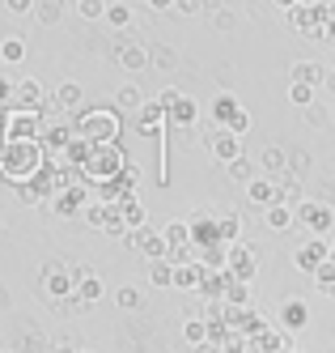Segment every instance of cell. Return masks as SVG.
I'll use <instances>...</instances> for the list:
<instances>
[{"mask_svg": "<svg viewBox=\"0 0 335 353\" xmlns=\"http://www.w3.org/2000/svg\"><path fill=\"white\" fill-rule=\"evenodd\" d=\"M47 170V154L39 141H5L0 145V174H5L9 183L25 188L30 179H39V174Z\"/></svg>", "mask_w": 335, "mask_h": 353, "instance_id": "6da1fadb", "label": "cell"}, {"mask_svg": "<svg viewBox=\"0 0 335 353\" xmlns=\"http://www.w3.org/2000/svg\"><path fill=\"white\" fill-rule=\"evenodd\" d=\"M72 137L85 141V145H94V149L115 145V141L123 137V115H119V111H102V107H94V111H76Z\"/></svg>", "mask_w": 335, "mask_h": 353, "instance_id": "7a4b0ae2", "label": "cell"}, {"mask_svg": "<svg viewBox=\"0 0 335 353\" xmlns=\"http://www.w3.org/2000/svg\"><path fill=\"white\" fill-rule=\"evenodd\" d=\"M123 154H119V145H102V149H89V158L81 162V174L85 179L81 183H98V188H107L119 179V170H123Z\"/></svg>", "mask_w": 335, "mask_h": 353, "instance_id": "3957f363", "label": "cell"}, {"mask_svg": "<svg viewBox=\"0 0 335 353\" xmlns=\"http://www.w3.org/2000/svg\"><path fill=\"white\" fill-rule=\"evenodd\" d=\"M213 123H217V132H229V137H246L250 132V115L242 111V103L229 90H221L217 98H213Z\"/></svg>", "mask_w": 335, "mask_h": 353, "instance_id": "277c9868", "label": "cell"}, {"mask_svg": "<svg viewBox=\"0 0 335 353\" xmlns=\"http://www.w3.org/2000/svg\"><path fill=\"white\" fill-rule=\"evenodd\" d=\"M225 272L234 276V281L250 285L255 272H259V243H234V247H225Z\"/></svg>", "mask_w": 335, "mask_h": 353, "instance_id": "5b68a950", "label": "cell"}, {"mask_svg": "<svg viewBox=\"0 0 335 353\" xmlns=\"http://www.w3.org/2000/svg\"><path fill=\"white\" fill-rule=\"evenodd\" d=\"M293 225H305L314 239H327L335 225V213L327 200H301V205H293Z\"/></svg>", "mask_w": 335, "mask_h": 353, "instance_id": "8992f818", "label": "cell"}, {"mask_svg": "<svg viewBox=\"0 0 335 353\" xmlns=\"http://www.w3.org/2000/svg\"><path fill=\"white\" fill-rule=\"evenodd\" d=\"M289 77H293V85H310L314 94L318 90H335V77L327 72V64H318V60H297L289 68Z\"/></svg>", "mask_w": 335, "mask_h": 353, "instance_id": "52a82bcc", "label": "cell"}, {"mask_svg": "<svg viewBox=\"0 0 335 353\" xmlns=\"http://www.w3.org/2000/svg\"><path fill=\"white\" fill-rule=\"evenodd\" d=\"M94 205V200H89V188L81 183V179H76V183H68L60 196H51V209H56L60 217H76V213H85Z\"/></svg>", "mask_w": 335, "mask_h": 353, "instance_id": "ba28073f", "label": "cell"}, {"mask_svg": "<svg viewBox=\"0 0 335 353\" xmlns=\"http://www.w3.org/2000/svg\"><path fill=\"white\" fill-rule=\"evenodd\" d=\"M331 260V243L327 239H310V243H301L297 251H293V264L301 268V272H314L318 264H327Z\"/></svg>", "mask_w": 335, "mask_h": 353, "instance_id": "9c48e42d", "label": "cell"}, {"mask_svg": "<svg viewBox=\"0 0 335 353\" xmlns=\"http://www.w3.org/2000/svg\"><path fill=\"white\" fill-rule=\"evenodd\" d=\"M43 294H47L51 302H64V298H72V281H68L64 264H56V260H51V264L43 268Z\"/></svg>", "mask_w": 335, "mask_h": 353, "instance_id": "30bf717a", "label": "cell"}, {"mask_svg": "<svg viewBox=\"0 0 335 353\" xmlns=\"http://www.w3.org/2000/svg\"><path fill=\"white\" fill-rule=\"evenodd\" d=\"M13 111H43L47 103H43V85L34 81V77H25V81H17L13 85V103H9Z\"/></svg>", "mask_w": 335, "mask_h": 353, "instance_id": "8fae6325", "label": "cell"}, {"mask_svg": "<svg viewBox=\"0 0 335 353\" xmlns=\"http://www.w3.org/2000/svg\"><path fill=\"white\" fill-rule=\"evenodd\" d=\"M213 158L221 162V166H229V162H238V158H246V145H242V137H229V132H213Z\"/></svg>", "mask_w": 335, "mask_h": 353, "instance_id": "7c38bea8", "label": "cell"}, {"mask_svg": "<svg viewBox=\"0 0 335 353\" xmlns=\"http://www.w3.org/2000/svg\"><path fill=\"white\" fill-rule=\"evenodd\" d=\"M305 323H310V307H305L301 298H289L285 307H280V332L293 336V332H301Z\"/></svg>", "mask_w": 335, "mask_h": 353, "instance_id": "4fadbf2b", "label": "cell"}, {"mask_svg": "<svg viewBox=\"0 0 335 353\" xmlns=\"http://www.w3.org/2000/svg\"><path fill=\"white\" fill-rule=\"evenodd\" d=\"M115 60H119L127 72H140V68H149V47H144V43H119V47H115Z\"/></svg>", "mask_w": 335, "mask_h": 353, "instance_id": "5bb4252c", "label": "cell"}, {"mask_svg": "<svg viewBox=\"0 0 335 353\" xmlns=\"http://www.w3.org/2000/svg\"><path fill=\"white\" fill-rule=\"evenodd\" d=\"M162 123H166V111L144 98V107L136 111V132H144V137H162Z\"/></svg>", "mask_w": 335, "mask_h": 353, "instance_id": "9a60e30c", "label": "cell"}, {"mask_svg": "<svg viewBox=\"0 0 335 353\" xmlns=\"http://www.w3.org/2000/svg\"><path fill=\"white\" fill-rule=\"evenodd\" d=\"M204 281V268L199 264H174V276H170V290H183V294H195Z\"/></svg>", "mask_w": 335, "mask_h": 353, "instance_id": "2e32d148", "label": "cell"}, {"mask_svg": "<svg viewBox=\"0 0 335 353\" xmlns=\"http://www.w3.org/2000/svg\"><path fill=\"white\" fill-rule=\"evenodd\" d=\"M246 200H250V205H259V209L276 205V179H263V174H255V179L246 183Z\"/></svg>", "mask_w": 335, "mask_h": 353, "instance_id": "e0dca14e", "label": "cell"}, {"mask_svg": "<svg viewBox=\"0 0 335 353\" xmlns=\"http://www.w3.org/2000/svg\"><path fill=\"white\" fill-rule=\"evenodd\" d=\"M166 119L174 123V128H195V119H199V107L191 103V98L183 94V98H178V103L166 111Z\"/></svg>", "mask_w": 335, "mask_h": 353, "instance_id": "ac0fdd59", "label": "cell"}, {"mask_svg": "<svg viewBox=\"0 0 335 353\" xmlns=\"http://www.w3.org/2000/svg\"><path fill=\"white\" fill-rule=\"evenodd\" d=\"M259 166H263V179H276V174H285V166H289L285 149H280V145H263V154H259Z\"/></svg>", "mask_w": 335, "mask_h": 353, "instance_id": "d6986e66", "label": "cell"}, {"mask_svg": "<svg viewBox=\"0 0 335 353\" xmlns=\"http://www.w3.org/2000/svg\"><path fill=\"white\" fill-rule=\"evenodd\" d=\"M102 294H107V281H102L98 272H89L85 281H76V285H72V298L81 302V307H85V302H98Z\"/></svg>", "mask_w": 335, "mask_h": 353, "instance_id": "ffe728a7", "label": "cell"}, {"mask_svg": "<svg viewBox=\"0 0 335 353\" xmlns=\"http://www.w3.org/2000/svg\"><path fill=\"white\" fill-rule=\"evenodd\" d=\"M30 17L39 21V26H60V21H64V5H60V0H39V5H30Z\"/></svg>", "mask_w": 335, "mask_h": 353, "instance_id": "44dd1931", "label": "cell"}, {"mask_svg": "<svg viewBox=\"0 0 335 353\" xmlns=\"http://www.w3.org/2000/svg\"><path fill=\"white\" fill-rule=\"evenodd\" d=\"M140 107H144V94H140L136 81H127V85L115 90V111H132V115H136Z\"/></svg>", "mask_w": 335, "mask_h": 353, "instance_id": "7402d4cb", "label": "cell"}, {"mask_svg": "<svg viewBox=\"0 0 335 353\" xmlns=\"http://www.w3.org/2000/svg\"><path fill=\"white\" fill-rule=\"evenodd\" d=\"M85 103V90L76 85V81H60V90H56V107L60 111H76Z\"/></svg>", "mask_w": 335, "mask_h": 353, "instance_id": "603a6c76", "label": "cell"}, {"mask_svg": "<svg viewBox=\"0 0 335 353\" xmlns=\"http://www.w3.org/2000/svg\"><path fill=\"white\" fill-rule=\"evenodd\" d=\"M225 285H229V272H204V281H199V298H208V302H221V294H225Z\"/></svg>", "mask_w": 335, "mask_h": 353, "instance_id": "cb8c5ba5", "label": "cell"}, {"mask_svg": "<svg viewBox=\"0 0 335 353\" xmlns=\"http://www.w3.org/2000/svg\"><path fill=\"white\" fill-rule=\"evenodd\" d=\"M102 21L115 30H127L132 26V5H123V0H115V5H102Z\"/></svg>", "mask_w": 335, "mask_h": 353, "instance_id": "d4e9b609", "label": "cell"}, {"mask_svg": "<svg viewBox=\"0 0 335 353\" xmlns=\"http://www.w3.org/2000/svg\"><path fill=\"white\" fill-rule=\"evenodd\" d=\"M221 302H225V307H234V311H246V307H250V285H242V281H234V276H229Z\"/></svg>", "mask_w": 335, "mask_h": 353, "instance_id": "484cf974", "label": "cell"}, {"mask_svg": "<svg viewBox=\"0 0 335 353\" xmlns=\"http://www.w3.org/2000/svg\"><path fill=\"white\" fill-rule=\"evenodd\" d=\"M263 221H268V230H293V205H268Z\"/></svg>", "mask_w": 335, "mask_h": 353, "instance_id": "4316f807", "label": "cell"}, {"mask_svg": "<svg viewBox=\"0 0 335 353\" xmlns=\"http://www.w3.org/2000/svg\"><path fill=\"white\" fill-rule=\"evenodd\" d=\"M21 60H25V39H21V34H9L5 43H0V64L13 68V64H21Z\"/></svg>", "mask_w": 335, "mask_h": 353, "instance_id": "83f0119b", "label": "cell"}, {"mask_svg": "<svg viewBox=\"0 0 335 353\" xmlns=\"http://www.w3.org/2000/svg\"><path fill=\"white\" fill-rule=\"evenodd\" d=\"M242 234V217L238 213H225V217H217V239H221V247H229Z\"/></svg>", "mask_w": 335, "mask_h": 353, "instance_id": "f1b7e54d", "label": "cell"}, {"mask_svg": "<svg viewBox=\"0 0 335 353\" xmlns=\"http://www.w3.org/2000/svg\"><path fill=\"white\" fill-rule=\"evenodd\" d=\"M158 234H162L166 251H178V247H187V221H170L166 230H158Z\"/></svg>", "mask_w": 335, "mask_h": 353, "instance_id": "f546056e", "label": "cell"}, {"mask_svg": "<svg viewBox=\"0 0 335 353\" xmlns=\"http://www.w3.org/2000/svg\"><path fill=\"white\" fill-rule=\"evenodd\" d=\"M331 281H335V264L327 260V264H318V268H314V290H318L323 298H331V294H335V285H331Z\"/></svg>", "mask_w": 335, "mask_h": 353, "instance_id": "4dcf8cb0", "label": "cell"}, {"mask_svg": "<svg viewBox=\"0 0 335 353\" xmlns=\"http://www.w3.org/2000/svg\"><path fill=\"white\" fill-rule=\"evenodd\" d=\"M225 174H229L234 183H242V188H246V183L255 179V162H250V158H238V162H229V166H225Z\"/></svg>", "mask_w": 335, "mask_h": 353, "instance_id": "1f68e13d", "label": "cell"}, {"mask_svg": "<svg viewBox=\"0 0 335 353\" xmlns=\"http://www.w3.org/2000/svg\"><path fill=\"white\" fill-rule=\"evenodd\" d=\"M115 302H119V311H140V307H144V294H140L136 285H123V290L115 294Z\"/></svg>", "mask_w": 335, "mask_h": 353, "instance_id": "d6a6232c", "label": "cell"}, {"mask_svg": "<svg viewBox=\"0 0 335 353\" xmlns=\"http://www.w3.org/2000/svg\"><path fill=\"white\" fill-rule=\"evenodd\" d=\"M170 276H174V268H170L166 260H153V264H149V285L170 290Z\"/></svg>", "mask_w": 335, "mask_h": 353, "instance_id": "836d02e7", "label": "cell"}, {"mask_svg": "<svg viewBox=\"0 0 335 353\" xmlns=\"http://www.w3.org/2000/svg\"><path fill=\"white\" fill-rule=\"evenodd\" d=\"M149 64L166 72V68H174V64H178V52H174V47H153V52H149Z\"/></svg>", "mask_w": 335, "mask_h": 353, "instance_id": "e575fe53", "label": "cell"}, {"mask_svg": "<svg viewBox=\"0 0 335 353\" xmlns=\"http://www.w3.org/2000/svg\"><path fill=\"white\" fill-rule=\"evenodd\" d=\"M183 341L195 345V349L208 341V327H204V319H187V323H183Z\"/></svg>", "mask_w": 335, "mask_h": 353, "instance_id": "d590c367", "label": "cell"}, {"mask_svg": "<svg viewBox=\"0 0 335 353\" xmlns=\"http://www.w3.org/2000/svg\"><path fill=\"white\" fill-rule=\"evenodd\" d=\"M301 119L310 123V128H331V115H327V107H323V103H310V107L301 111Z\"/></svg>", "mask_w": 335, "mask_h": 353, "instance_id": "8d00e7d4", "label": "cell"}, {"mask_svg": "<svg viewBox=\"0 0 335 353\" xmlns=\"http://www.w3.org/2000/svg\"><path fill=\"white\" fill-rule=\"evenodd\" d=\"M289 98H293V107L305 111V107L314 103V90H310V85H289Z\"/></svg>", "mask_w": 335, "mask_h": 353, "instance_id": "74e56055", "label": "cell"}, {"mask_svg": "<svg viewBox=\"0 0 335 353\" xmlns=\"http://www.w3.org/2000/svg\"><path fill=\"white\" fill-rule=\"evenodd\" d=\"M76 13H81L85 21H94V17H102V0H76V5H72Z\"/></svg>", "mask_w": 335, "mask_h": 353, "instance_id": "f35d334b", "label": "cell"}, {"mask_svg": "<svg viewBox=\"0 0 335 353\" xmlns=\"http://www.w3.org/2000/svg\"><path fill=\"white\" fill-rule=\"evenodd\" d=\"M178 98H183V90H178V85H166V90H162V94H158V98H153V103H158V107H162V111H170V107H174V103H178Z\"/></svg>", "mask_w": 335, "mask_h": 353, "instance_id": "ab89813d", "label": "cell"}, {"mask_svg": "<svg viewBox=\"0 0 335 353\" xmlns=\"http://www.w3.org/2000/svg\"><path fill=\"white\" fill-rule=\"evenodd\" d=\"M170 13H178V17H195L204 5H195V0H174V5H166Z\"/></svg>", "mask_w": 335, "mask_h": 353, "instance_id": "60d3db41", "label": "cell"}, {"mask_svg": "<svg viewBox=\"0 0 335 353\" xmlns=\"http://www.w3.org/2000/svg\"><path fill=\"white\" fill-rule=\"evenodd\" d=\"M9 103H13V81L0 72V107H9Z\"/></svg>", "mask_w": 335, "mask_h": 353, "instance_id": "b9f144b4", "label": "cell"}, {"mask_svg": "<svg viewBox=\"0 0 335 353\" xmlns=\"http://www.w3.org/2000/svg\"><path fill=\"white\" fill-rule=\"evenodd\" d=\"M13 17H25V13H30V0H9V5H5Z\"/></svg>", "mask_w": 335, "mask_h": 353, "instance_id": "7bdbcfd3", "label": "cell"}, {"mask_svg": "<svg viewBox=\"0 0 335 353\" xmlns=\"http://www.w3.org/2000/svg\"><path fill=\"white\" fill-rule=\"evenodd\" d=\"M213 21H217L221 30H229V26H234V13H229V9H217V13H213Z\"/></svg>", "mask_w": 335, "mask_h": 353, "instance_id": "ee69618b", "label": "cell"}, {"mask_svg": "<svg viewBox=\"0 0 335 353\" xmlns=\"http://www.w3.org/2000/svg\"><path fill=\"white\" fill-rule=\"evenodd\" d=\"M195 353H217V349H208V345H199V349H195Z\"/></svg>", "mask_w": 335, "mask_h": 353, "instance_id": "f6af8a7d", "label": "cell"}, {"mask_svg": "<svg viewBox=\"0 0 335 353\" xmlns=\"http://www.w3.org/2000/svg\"><path fill=\"white\" fill-rule=\"evenodd\" d=\"M289 353H301V349H289Z\"/></svg>", "mask_w": 335, "mask_h": 353, "instance_id": "bcb514c9", "label": "cell"}, {"mask_svg": "<svg viewBox=\"0 0 335 353\" xmlns=\"http://www.w3.org/2000/svg\"><path fill=\"white\" fill-rule=\"evenodd\" d=\"M0 353H9V349H0Z\"/></svg>", "mask_w": 335, "mask_h": 353, "instance_id": "7dc6e473", "label": "cell"}, {"mask_svg": "<svg viewBox=\"0 0 335 353\" xmlns=\"http://www.w3.org/2000/svg\"><path fill=\"white\" fill-rule=\"evenodd\" d=\"M81 353H85V349H81Z\"/></svg>", "mask_w": 335, "mask_h": 353, "instance_id": "c3c4849f", "label": "cell"}]
</instances>
